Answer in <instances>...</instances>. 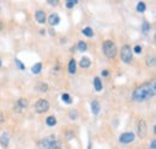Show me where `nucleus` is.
<instances>
[{
    "label": "nucleus",
    "instance_id": "1",
    "mask_svg": "<svg viewBox=\"0 0 156 149\" xmlns=\"http://www.w3.org/2000/svg\"><path fill=\"white\" fill-rule=\"evenodd\" d=\"M155 95V87L154 84H144L141 85L133 90L132 93V99L137 102H143L149 99H151Z\"/></svg>",
    "mask_w": 156,
    "mask_h": 149
},
{
    "label": "nucleus",
    "instance_id": "2",
    "mask_svg": "<svg viewBox=\"0 0 156 149\" xmlns=\"http://www.w3.org/2000/svg\"><path fill=\"white\" fill-rule=\"evenodd\" d=\"M103 52H105L106 57L109 59H113L115 55H116V46L113 41H106L103 43Z\"/></svg>",
    "mask_w": 156,
    "mask_h": 149
},
{
    "label": "nucleus",
    "instance_id": "3",
    "mask_svg": "<svg viewBox=\"0 0 156 149\" xmlns=\"http://www.w3.org/2000/svg\"><path fill=\"white\" fill-rule=\"evenodd\" d=\"M120 57H121V60H123L124 63H126V64H130V63L132 61V58H133L131 47L126 45V46H124L123 48H121Z\"/></svg>",
    "mask_w": 156,
    "mask_h": 149
},
{
    "label": "nucleus",
    "instance_id": "4",
    "mask_svg": "<svg viewBox=\"0 0 156 149\" xmlns=\"http://www.w3.org/2000/svg\"><path fill=\"white\" fill-rule=\"evenodd\" d=\"M54 141H55L54 135L48 136V137H45L43 140L40 141V143H39V148H40V149H50V147H52V144L54 143Z\"/></svg>",
    "mask_w": 156,
    "mask_h": 149
},
{
    "label": "nucleus",
    "instance_id": "5",
    "mask_svg": "<svg viewBox=\"0 0 156 149\" xmlns=\"http://www.w3.org/2000/svg\"><path fill=\"white\" fill-rule=\"evenodd\" d=\"M49 109V102L47 100H39L35 105V111L37 112V113H45V112H47Z\"/></svg>",
    "mask_w": 156,
    "mask_h": 149
},
{
    "label": "nucleus",
    "instance_id": "6",
    "mask_svg": "<svg viewBox=\"0 0 156 149\" xmlns=\"http://www.w3.org/2000/svg\"><path fill=\"white\" fill-rule=\"evenodd\" d=\"M134 140V134L133 132H124L119 137V141L124 144H127V143H131L132 141Z\"/></svg>",
    "mask_w": 156,
    "mask_h": 149
},
{
    "label": "nucleus",
    "instance_id": "7",
    "mask_svg": "<svg viewBox=\"0 0 156 149\" xmlns=\"http://www.w3.org/2000/svg\"><path fill=\"white\" fill-rule=\"evenodd\" d=\"M137 130H138V135H139L141 137H145V135H147V125H145L144 120H138Z\"/></svg>",
    "mask_w": 156,
    "mask_h": 149
},
{
    "label": "nucleus",
    "instance_id": "8",
    "mask_svg": "<svg viewBox=\"0 0 156 149\" xmlns=\"http://www.w3.org/2000/svg\"><path fill=\"white\" fill-rule=\"evenodd\" d=\"M59 22H60V17H59L58 13H52L48 18V23L50 25H57Z\"/></svg>",
    "mask_w": 156,
    "mask_h": 149
},
{
    "label": "nucleus",
    "instance_id": "9",
    "mask_svg": "<svg viewBox=\"0 0 156 149\" xmlns=\"http://www.w3.org/2000/svg\"><path fill=\"white\" fill-rule=\"evenodd\" d=\"M35 17H36V21L39 22V23H45L46 21H47V18H46V13L43 12V11H41V10H39V11H36V13H35Z\"/></svg>",
    "mask_w": 156,
    "mask_h": 149
},
{
    "label": "nucleus",
    "instance_id": "10",
    "mask_svg": "<svg viewBox=\"0 0 156 149\" xmlns=\"http://www.w3.org/2000/svg\"><path fill=\"white\" fill-rule=\"evenodd\" d=\"M90 64H91V61H90V59H89L88 57H83V58L81 59V61H79V65H81V67H83V69H88V67L90 66Z\"/></svg>",
    "mask_w": 156,
    "mask_h": 149
},
{
    "label": "nucleus",
    "instance_id": "11",
    "mask_svg": "<svg viewBox=\"0 0 156 149\" xmlns=\"http://www.w3.org/2000/svg\"><path fill=\"white\" fill-rule=\"evenodd\" d=\"M100 108H101L100 102H98V101H96V100H94V101L91 102V111H93V113H94L95 116H97V114H98Z\"/></svg>",
    "mask_w": 156,
    "mask_h": 149
},
{
    "label": "nucleus",
    "instance_id": "12",
    "mask_svg": "<svg viewBox=\"0 0 156 149\" xmlns=\"http://www.w3.org/2000/svg\"><path fill=\"white\" fill-rule=\"evenodd\" d=\"M9 142H10V136H9V134L4 132L1 135V137H0V143H1L3 147H7L9 145Z\"/></svg>",
    "mask_w": 156,
    "mask_h": 149
},
{
    "label": "nucleus",
    "instance_id": "13",
    "mask_svg": "<svg viewBox=\"0 0 156 149\" xmlns=\"http://www.w3.org/2000/svg\"><path fill=\"white\" fill-rule=\"evenodd\" d=\"M17 107L21 108V109H24L28 107V101L25 99H19L18 101H17Z\"/></svg>",
    "mask_w": 156,
    "mask_h": 149
},
{
    "label": "nucleus",
    "instance_id": "14",
    "mask_svg": "<svg viewBox=\"0 0 156 149\" xmlns=\"http://www.w3.org/2000/svg\"><path fill=\"white\" fill-rule=\"evenodd\" d=\"M68 72H70L71 74H73L76 72V61H75V59L70 60V63H68Z\"/></svg>",
    "mask_w": 156,
    "mask_h": 149
},
{
    "label": "nucleus",
    "instance_id": "15",
    "mask_svg": "<svg viewBox=\"0 0 156 149\" xmlns=\"http://www.w3.org/2000/svg\"><path fill=\"white\" fill-rule=\"evenodd\" d=\"M41 70H42V64H41V63H37V64H35V65H34V66L31 67L32 73H35V74L40 73V72H41Z\"/></svg>",
    "mask_w": 156,
    "mask_h": 149
},
{
    "label": "nucleus",
    "instance_id": "16",
    "mask_svg": "<svg viewBox=\"0 0 156 149\" xmlns=\"http://www.w3.org/2000/svg\"><path fill=\"white\" fill-rule=\"evenodd\" d=\"M94 87H95V90L96 91L102 90V83H101V81H100L98 77H95V80H94Z\"/></svg>",
    "mask_w": 156,
    "mask_h": 149
},
{
    "label": "nucleus",
    "instance_id": "17",
    "mask_svg": "<svg viewBox=\"0 0 156 149\" xmlns=\"http://www.w3.org/2000/svg\"><path fill=\"white\" fill-rule=\"evenodd\" d=\"M46 124H47L48 126H54V125L57 124V119H55L53 116H50V117H48V118L46 119Z\"/></svg>",
    "mask_w": 156,
    "mask_h": 149
},
{
    "label": "nucleus",
    "instance_id": "18",
    "mask_svg": "<svg viewBox=\"0 0 156 149\" xmlns=\"http://www.w3.org/2000/svg\"><path fill=\"white\" fill-rule=\"evenodd\" d=\"M83 34H84L85 36H89V37H91V36L94 35V31H93V29H91V28L86 27V28H84V29H83Z\"/></svg>",
    "mask_w": 156,
    "mask_h": 149
},
{
    "label": "nucleus",
    "instance_id": "19",
    "mask_svg": "<svg viewBox=\"0 0 156 149\" xmlns=\"http://www.w3.org/2000/svg\"><path fill=\"white\" fill-rule=\"evenodd\" d=\"M77 47H78V49L81 51V52H84V51H86V43L84 42V41H79L78 42V45H77Z\"/></svg>",
    "mask_w": 156,
    "mask_h": 149
},
{
    "label": "nucleus",
    "instance_id": "20",
    "mask_svg": "<svg viewBox=\"0 0 156 149\" xmlns=\"http://www.w3.org/2000/svg\"><path fill=\"white\" fill-rule=\"evenodd\" d=\"M137 11H138V12H144V11H145V4L142 3V1L138 3V4H137Z\"/></svg>",
    "mask_w": 156,
    "mask_h": 149
},
{
    "label": "nucleus",
    "instance_id": "21",
    "mask_svg": "<svg viewBox=\"0 0 156 149\" xmlns=\"http://www.w3.org/2000/svg\"><path fill=\"white\" fill-rule=\"evenodd\" d=\"M61 99H63V101H65L66 103H71V102H72V100H71L70 95H68V94H66V93H65V94H63V95H61Z\"/></svg>",
    "mask_w": 156,
    "mask_h": 149
},
{
    "label": "nucleus",
    "instance_id": "22",
    "mask_svg": "<svg viewBox=\"0 0 156 149\" xmlns=\"http://www.w3.org/2000/svg\"><path fill=\"white\" fill-rule=\"evenodd\" d=\"M50 149H61V142L60 141H54V143L52 144V147H50Z\"/></svg>",
    "mask_w": 156,
    "mask_h": 149
},
{
    "label": "nucleus",
    "instance_id": "23",
    "mask_svg": "<svg viewBox=\"0 0 156 149\" xmlns=\"http://www.w3.org/2000/svg\"><path fill=\"white\" fill-rule=\"evenodd\" d=\"M70 119H72V120H75V119H77V116H78V112L76 111V109H73V111H70Z\"/></svg>",
    "mask_w": 156,
    "mask_h": 149
},
{
    "label": "nucleus",
    "instance_id": "24",
    "mask_svg": "<svg viewBox=\"0 0 156 149\" xmlns=\"http://www.w3.org/2000/svg\"><path fill=\"white\" fill-rule=\"evenodd\" d=\"M147 65L148 66L155 65V58L154 57H147Z\"/></svg>",
    "mask_w": 156,
    "mask_h": 149
},
{
    "label": "nucleus",
    "instance_id": "25",
    "mask_svg": "<svg viewBox=\"0 0 156 149\" xmlns=\"http://www.w3.org/2000/svg\"><path fill=\"white\" fill-rule=\"evenodd\" d=\"M76 4H77L76 0H75V1H73V0H72V1H67V3H66V7H67V9H72Z\"/></svg>",
    "mask_w": 156,
    "mask_h": 149
},
{
    "label": "nucleus",
    "instance_id": "26",
    "mask_svg": "<svg viewBox=\"0 0 156 149\" xmlns=\"http://www.w3.org/2000/svg\"><path fill=\"white\" fill-rule=\"evenodd\" d=\"M14 63L17 64V65H18V67L21 69V70H24L25 67H24V64L21 61V60H18V59H14Z\"/></svg>",
    "mask_w": 156,
    "mask_h": 149
},
{
    "label": "nucleus",
    "instance_id": "27",
    "mask_svg": "<svg viewBox=\"0 0 156 149\" xmlns=\"http://www.w3.org/2000/svg\"><path fill=\"white\" fill-rule=\"evenodd\" d=\"M149 29H150V25H149L147 22H144V24H143V31H144V33H147Z\"/></svg>",
    "mask_w": 156,
    "mask_h": 149
},
{
    "label": "nucleus",
    "instance_id": "28",
    "mask_svg": "<svg viewBox=\"0 0 156 149\" xmlns=\"http://www.w3.org/2000/svg\"><path fill=\"white\" fill-rule=\"evenodd\" d=\"M40 87H41V88H39V89H40L41 91H47V90H48V85H47V84H41Z\"/></svg>",
    "mask_w": 156,
    "mask_h": 149
},
{
    "label": "nucleus",
    "instance_id": "29",
    "mask_svg": "<svg viewBox=\"0 0 156 149\" xmlns=\"http://www.w3.org/2000/svg\"><path fill=\"white\" fill-rule=\"evenodd\" d=\"M133 51H134L136 53H141V52H142V47H141V46H136V47L133 48Z\"/></svg>",
    "mask_w": 156,
    "mask_h": 149
},
{
    "label": "nucleus",
    "instance_id": "30",
    "mask_svg": "<svg viewBox=\"0 0 156 149\" xmlns=\"http://www.w3.org/2000/svg\"><path fill=\"white\" fill-rule=\"evenodd\" d=\"M155 148H156V141L152 140V141H151V149H155Z\"/></svg>",
    "mask_w": 156,
    "mask_h": 149
},
{
    "label": "nucleus",
    "instance_id": "31",
    "mask_svg": "<svg viewBox=\"0 0 156 149\" xmlns=\"http://www.w3.org/2000/svg\"><path fill=\"white\" fill-rule=\"evenodd\" d=\"M102 76H108V71H102Z\"/></svg>",
    "mask_w": 156,
    "mask_h": 149
},
{
    "label": "nucleus",
    "instance_id": "32",
    "mask_svg": "<svg viewBox=\"0 0 156 149\" xmlns=\"http://www.w3.org/2000/svg\"><path fill=\"white\" fill-rule=\"evenodd\" d=\"M50 5H58V1H48Z\"/></svg>",
    "mask_w": 156,
    "mask_h": 149
},
{
    "label": "nucleus",
    "instance_id": "33",
    "mask_svg": "<svg viewBox=\"0 0 156 149\" xmlns=\"http://www.w3.org/2000/svg\"><path fill=\"white\" fill-rule=\"evenodd\" d=\"M0 122H3V114L0 113Z\"/></svg>",
    "mask_w": 156,
    "mask_h": 149
},
{
    "label": "nucleus",
    "instance_id": "34",
    "mask_svg": "<svg viewBox=\"0 0 156 149\" xmlns=\"http://www.w3.org/2000/svg\"><path fill=\"white\" fill-rule=\"evenodd\" d=\"M3 29V24H1V22H0V30Z\"/></svg>",
    "mask_w": 156,
    "mask_h": 149
},
{
    "label": "nucleus",
    "instance_id": "35",
    "mask_svg": "<svg viewBox=\"0 0 156 149\" xmlns=\"http://www.w3.org/2000/svg\"><path fill=\"white\" fill-rule=\"evenodd\" d=\"M88 149H91V144L89 143V145H88Z\"/></svg>",
    "mask_w": 156,
    "mask_h": 149
},
{
    "label": "nucleus",
    "instance_id": "36",
    "mask_svg": "<svg viewBox=\"0 0 156 149\" xmlns=\"http://www.w3.org/2000/svg\"><path fill=\"white\" fill-rule=\"evenodd\" d=\"M0 66H1V61H0Z\"/></svg>",
    "mask_w": 156,
    "mask_h": 149
}]
</instances>
